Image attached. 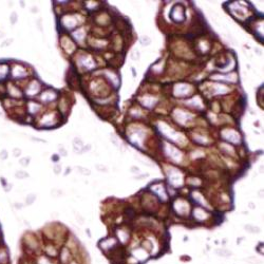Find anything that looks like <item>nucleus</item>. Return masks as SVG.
Here are the masks:
<instances>
[{
	"mask_svg": "<svg viewBox=\"0 0 264 264\" xmlns=\"http://www.w3.org/2000/svg\"><path fill=\"white\" fill-rule=\"evenodd\" d=\"M24 244H26V246L28 248H30L32 250H35L38 247V243H37L36 239L34 237H32L31 235H27L24 237Z\"/></svg>",
	"mask_w": 264,
	"mask_h": 264,
	"instance_id": "1",
	"label": "nucleus"
},
{
	"mask_svg": "<svg viewBox=\"0 0 264 264\" xmlns=\"http://www.w3.org/2000/svg\"><path fill=\"white\" fill-rule=\"evenodd\" d=\"M115 244H116V241L114 240V238H109V239H106V240L102 241L99 243V246H101V248L103 250L106 251L108 249L113 248V246H115Z\"/></svg>",
	"mask_w": 264,
	"mask_h": 264,
	"instance_id": "2",
	"label": "nucleus"
},
{
	"mask_svg": "<svg viewBox=\"0 0 264 264\" xmlns=\"http://www.w3.org/2000/svg\"><path fill=\"white\" fill-rule=\"evenodd\" d=\"M9 262H10L9 250L6 248V246L0 247V264H9Z\"/></svg>",
	"mask_w": 264,
	"mask_h": 264,
	"instance_id": "3",
	"label": "nucleus"
},
{
	"mask_svg": "<svg viewBox=\"0 0 264 264\" xmlns=\"http://www.w3.org/2000/svg\"><path fill=\"white\" fill-rule=\"evenodd\" d=\"M70 251L67 247L62 248L61 251H60V256H59V259H60V262L62 264H68L69 263V259H70Z\"/></svg>",
	"mask_w": 264,
	"mask_h": 264,
	"instance_id": "4",
	"label": "nucleus"
},
{
	"mask_svg": "<svg viewBox=\"0 0 264 264\" xmlns=\"http://www.w3.org/2000/svg\"><path fill=\"white\" fill-rule=\"evenodd\" d=\"M8 90H9L10 95L13 96V97H20L21 96V92L17 89V87H15V86H10V88Z\"/></svg>",
	"mask_w": 264,
	"mask_h": 264,
	"instance_id": "5",
	"label": "nucleus"
},
{
	"mask_svg": "<svg viewBox=\"0 0 264 264\" xmlns=\"http://www.w3.org/2000/svg\"><path fill=\"white\" fill-rule=\"evenodd\" d=\"M15 177H16L18 180H23V179H26V178L29 177V174H28L26 171H23V170H17V171L15 172Z\"/></svg>",
	"mask_w": 264,
	"mask_h": 264,
	"instance_id": "6",
	"label": "nucleus"
},
{
	"mask_svg": "<svg viewBox=\"0 0 264 264\" xmlns=\"http://www.w3.org/2000/svg\"><path fill=\"white\" fill-rule=\"evenodd\" d=\"M216 252L221 257H230L231 256V252L227 249H217Z\"/></svg>",
	"mask_w": 264,
	"mask_h": 264,
	"instance_id": "7",
	"label": "nucleus"
},
{
	"mask_svg": "<svg viewBox=\"0 0 264 264\" xmlns=\"http://www.w3.org/2000/svg\"><path fill=\"white\" fill-rule=\"evenodd\" d=\"M35 200H36V196L33 195V193H31V195H29V196L26 198V204H27V205H31V204L34 203Z\"/></svg>",
	"mask_w": 264,
	"mask_h": 264,
	"instance_id": "8",
	"label": "nucleus"
},
{
	"mask_svg": "<svg viewBox=\"0 0 264 264\" xmlns=\"http://www.w3.org/2000/svg\"><path fill=\"white\" fill-rule=\"evenodd\" d=\"M245 229L249 232H255V233H258L260 231V228L259 227H256V226H251V225H246L245 226Z\"/></svg>",
	"mask_w": 264,
	"mask_h": 264,
	"instance_id": "9",
	"label": "nucleus"
},
{
	"mask_svg": "<svg viewBox=\"0 0 264 264\" xmlns=\"http://www.w3.org/2000/svg\"><path fill=\"white\" fill-rule=\"evenodd\" d=\"M77 170H78V172H79L80 174H83V175H90V174H91V172H90L89 169L83 168V167H80V166L77 167Z\"/></svg>",
	"mask_w": 264,
	"mask_h": 264,
	"instance_id": "10",
	"label": "nucleus"
},
{
	"mask_svg": "<svg viewBox=\"0 0 264 264\" xmlns=\"http://www.w3.org/2000/svg\"><path fill=\"white\" fill-rule=\"evenodd\" d=\"M38 264H53V263H51V261L47 257H40L39 261H38Z\"/></svg>",
	"mask_w": 264,
	"mask_h": 264,
	"instance_id": "11",
	"label": "nucleus"
},
{
	"mask_svg": "<svg viewBox=\"0 0 264 264\" xmlns=\"http://www.w3.org/2000/svg\"><path fill=\"white\" fill-rule=\"evenodd\" d=\"M19 164L22 166V167H27L28 165H29V158L27 157H22V158H20V161H19Z\"/></svg>",
	"mask_w": 264,
	"mask_h": 264,
	"instance_id": "12",
	"label": "nucleus"
},
{
	"mask_svg": "<svg viewBox=\"0 0 264 264\" xmlns=\"http://www.w3.org/2000/svg\"><path fill=\"white\" fill-rule=\"evenodd\" d=\"M53 171H54L55 174H60L61 173V166L58 165V164H56L54 166V168H53Z\"/></svg>",
	"mask_w": 264,
	"mask_h": 264,
	"instance_id": "13",
	"label": "nucleus"
},
{
	"mask_svg": "<svg viewBox=\"0 0 264 264\" xmlns=\"http://www.w3.org/2000/svg\"><path fill=\"white\" fill-rule=\"evenodd\" d=\"M247 261L250 262V263H255V264H260V263H261V260L257 259L256 257H250V258L247 259Z\"/></svg>",
	"mask_w": 264,
	"mask_h": 264,
	"instance_id": "14",
	"label": "nucleus"
},
{
	"mask_svg": "<svg viewBox=\"0 0 264 264\" xmlns=\"http://www.w3.org/2000/svg\"><path fill=\"white\" fill-rule=\"evenodd\" d=\"M75 218H76V220H77V222H78L79 224H82V223H83V221H84L83 217H82V216H80L78 212H75Z\"/></svg>",
	"mask_w": 264,
	"mask_h": 264,
	"instance_id": "15",
	"label": "nucleus"
},
{
	"mask_svg": "<svg viewBox=\"0 0 264 264\" xmlns=\"http://www.w3.org/2000/svg\"><path fill=\"white\" fill-rule=\"evenodd\" d=\"M13 155H14L15 157L20 156V155H21V149H19V148H14V149H13Z\"/></svg>",
	"mask_w": 264,
	"mask_h": 264,
	"instance_id": "16",
	"label": "nucleus"
},
{
	"mask_svg": "<svg viewBox=\"0 0 264 264\" xmlns=\"http://www.w3.org/2000/svg\"><path fill=\"white\" fill-rule=\"evenodd\" d=\"M8 156H9V154H8L7 150H2L1 152H0V160H7Z\"/></svg>",
	"mask_w": 264,
	"mask_h": 264,
	"instance_id": "17",
	"label": "nucleus"
},
{
	"mask_svg": "<svg viewBox=\"0 0 264 264\" xmlns=\"http://www.w3.org/2000/svg\"><path fill=\"white\" fill-rule=\"evenodd\" d=\"M96 169L97 170H99V171H103V172H107L108 171V169H107V167L106 166H104V165H96Z\"/></svg>",
	"mask_w": 264,
	"mask_h": 264,
	"instance_id": "18",
	"label": "nucleus"
},
{
	"mask_svg": "<svg viewBox=\"0 0 264 264\" xmlns=\"http://www.w3.org/2000/svg\"><path fill=\"white\" fill-rule=\"evenodd\" d=\"M13 42V38H10V39H7L4 42H2V44H1V48H6V47H8L10 43H12Z\"/></svg>",
	"mask_w": 264,
	"mask_h": 264,
	"instance_id": "19",
	"label": "nucleus"
},
{
	"mask_svg": "<svg viewBox=\"0 0 264 264\" xmlns=\"http://www.w3.org/2000/svg\"><path fill=\"white\" fill-rule=\"evenodd\" d=\"M16 19H17V14H16L15 12H13L12 15H11V22L14 24V23L16 22Z\"/></svg>",
	"mask_w": 264,
	"mask_h": 264,
	"instance_id": "20",
	"label": "nucleus"
},
{
	"mask_svg": "<svg viewBox=\"0 0 264 264\" xmlns=\"http://www.w3.org/2000/svg\"><path fill=\"white\" fill-rule=\"evenodd\" d=\"M141 41L144 43V44H149V42H150V39L147 37V36H144V37H142V39H141Z\"/></svg>",
	"mask_w": 264,
	"mask_h": 264,
	"instance_id": "21",
	"label": "nucleus"
},
{
	"mask_svg": "<svg viewBox=\"0 0 264 264\" xmlns=\"http://www.w3.org/2000/svg\"><path fill=\"white\" fill-rule=\"evenodd\" d=\"M59 152H60V153H61V155H63V156H66V155H67V151H66L63 148H60V149H59Z\"/></svg>",
	"mask_w": 264,
	"mask_h": 264,
	"instance_id": "22",
	"label": "nucleus"
},
{
	"mask_svg": "<svg viewBox=\"0 0 264 264\" xmlns=\"http://www.w3.org/2000/svg\"><path fill=\"white\" fill-rule=\"evenodd\" d=\"M131 169H132V170H133V172H136V173H137V172H138V169H137V168H136V167H132V168H131Z\"/></svg>",
	"mask_w": 264,
	"mask_h": 264,
	"instance_id": "23",
	"label": "nucleus"
},
{
	"mask_svg": "<svg viewBox=\"0 0 264 264\" xmlns=\"http://www.w3.org/2000/svg\"><path fill=\"white\" fill-rule=\"evenodd\" d=\"M15 205H16V208H21V207H22L21 204H19V203H18V204H15Z\"/></svg>",
	"mask_w": 264,
	"mask_h": 264,
	"instance_id": "24",
	"label": "nucleus"
},
{
	"mask_svg": "<svg viewBox=\"0 0 264 264\" xmlns=\"http://www.w3.org/2000/svg\"><path fill=\"white\" fill-rule=\"evenodd\" d=\"M249 207H250V208H255V204L250 203V204H249Z\"/></svg>",
	"mask_w": 264,
	"mask_h": 264,
	"instance_id": "25",
	"label": "nucleus"
},
{
	"mask_svg": "<svg viewBox=\"0 0 264 264\" xmlns=\"http://www.w3.org/2000/svg\"><path fill=\"white\" fill-rule=\"evenodd\" d=\"M2 241V233H1V231H0V242Z\"/></svg>",
	"mask_w": 264,
	"mask_h": 264,
	"instance_id": "26",
	"label": "nucleus"
},
{
	"mask_svg": "<svg viewBox=\"0 0 264 264\" xmlns=\"http://www.w3.org/2000/svg\"><path fill=\"white\" fill-rule=\"evenodd\" d=\"M3 35H4V34H3V33H2V32H0V37H2V36H3Z\"/></svg>",
	"mask_w": 264,
	"mask_h": 264,
	"instance_id": "27",
	"label": "nucleus"
},
{
	"mask_svg": "<svg viewBox=\"0 0 264 264\" xmlns=\"http://www.w3.org/2000/svg\"><path fill=\"white\" fill-rule=\"evenodd\" d=\"M70 264H77V263H75V262H71Z\"/></svg>",
	"mask_w": 264,
	"mask_h": 264,
	"instance_id": "28",
	"label": "nucleus"
}]
</instances>
